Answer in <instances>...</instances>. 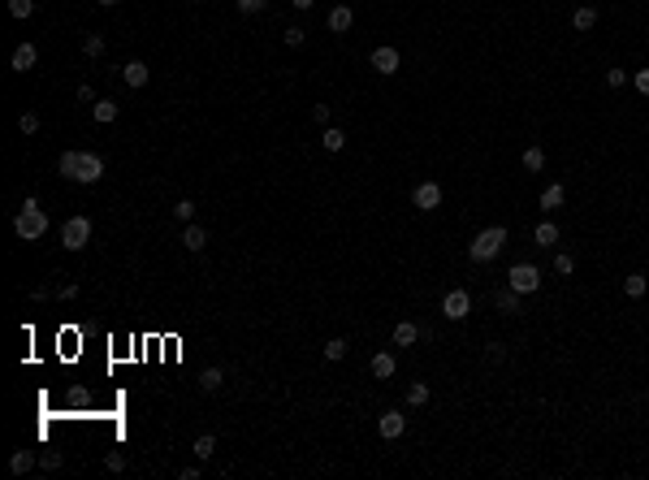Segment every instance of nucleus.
Returning a JSON list of instances; mask_svg holds the SVG:
<instances>
[{
	"instance_id": "a211bd4d",
	"label": "nucleus",
	"mask_w": 649,
	"mask_h": 480,
	"mask_svg": "<svg viewBox=\"0 0 649 480\" xmlns=\"http://www.w3.org/2000/svg\"><path fill=\"white\" fill-rule=\"evenodd\" d=\"M35 463H39V459L31 455V450H13V455H9V472H13V476H26Z\"/></svg>"
},
{
	"instance_id": "6e6552de",
	"label": "nucleus",
	"mask_w": 649,
	"mask_h": 480,
	"mask_svg": "<svg viewBox=\"0 0 649 480\" xmlns=\"http://www.w3.org/2000/svg\"><path fill=\"white\" fill-rule=\"evenodd\" d=\"M377 433L385 437V442H398V437L407 433V416L403 411H385V416L377 420Z\"/></svg>"
},
{
	"instance_id": "dca6fc26",
	"label": "nucleus",
	"mask_w": 649,
	"mask_h": 480,
	"mask_svg": "<svg viewBox=\"0 0 649 480\" xmlns=\"http://www.w3.org/2000/svg\"><path fill=\"white\" fill-rule=\"evenodd\" d=\"M416 342H420V325H411V320L394 325V346H416Z\"/></svg>"
},
{
	"instance_id": "9d476101",
	"label": "nucleus",
	"mask_w": 649,
	"mask_h": 480,
	"mask_svg": "<svg viewBox=\"0 0 649 480\" xmlns=\"http://www.w3.org/2000/svg\"><path fill=\"white\" fill-rule=\"evenodd\" d=\"M35 61H39V48H35V44H18V48H13L9 70H13V74H26V70H35Z\"/></svg>"
},
{
	"instance_id": "5701e85b",
	"label": "nucleus",
	"mask_w": 649,
	"mask_h": 480,
	"mask_svg": "<svg viewBox=\"0 0 649 480\" xmlns=\"http://www.w3.org/2000/svg\"><path fill=\"white\" fill-rule=\"evenodd\" d=\"M221 386H225V372H221V368H204V372H199V390L204 394H212Z\"/></svg>"
},
{
	"instance_id": "f3484780",
	"label": "nucleus",
	"mask_w": 649,
	"mask_h": 480,
	"mask_svg": "<svg viewBox=\"0 0 649 480\" xmlns=\"http://www.w3.org/2000/svg\"><path fill=\"white\" fill-rule=\"evenodd\" d=\"M182 247H186V251H204V247H208V234H204V225L191 221V225L182 229Z\"/></svg>"
},
{
	"instance_id": "c03bdc74",
	"label": "nucleus",
	"mask_w": 649,
	"mask_h": 480,
	"mask_svg": "<svg viewBox=\"0 0 649 480\" xmlns=\"http://www.w3.org/2000/svg\"><path fill=\"white\" fill-rule=\"evenodd\" d=\"M290 5H295V9H312L316 0H290Z\"/></svg>"
},
{
	"instance_id": "20e7f679",
	"label": "nucleus",
	"mask_w": 649,
	"mask_h": 480,
	"mask_svg": "<svg viewBox=\"0 0 649 480\" xmlns=\"http://www.w3.org/2000/svg\"><path fill=\"white\" fill-rule=\"evenodd\" d=\"M506 286H511V290H519V294L541 290V268H537V264H511Z\"/></svg>"
},
{
	"instance_id": "ddd939ff",
	"label": "nucleus",
	"mask_w": 649,
	"mask_h": 480,
	"mask_svg": "<svg viewBox=\"0 0 649 480\" xmlns=\"http://www.w3.org/2000/svg\"><path fill=\"white\" fill-rule=\"evenodd\" d=\"M493 303H498V312H502V316H519V312H524V303H519V290H511V286H502Z\"/></svg>"
},
{
	"instance_id": "1a4fd4ad",
	"label": "nucleus",
	"mask_w": 649,
	"mask_h": 480,
	"mask_svg": "<svg viewBox=\"0 0 649 480\" xmlns=\"http://www.w3.org/2000/svg\"><path fill=\"white\" fill-rule=\"evenodd\" d=\"M411 203H416L420 212L441 208V182H420V186H416V195H411Z\"/></svg>"
},
{
	"instance_id": "4c0bfd02",
	"label": "nucleus",
	"mask_w": 649,
	"mask_h": 480,
	"mask_svg": "<svg viewBox=\"0 0 649 480\" xmlns=\"http://www.w3.org/2000/svg\"><path fill=\"white\" fill-rule=\"evenodd\" d=\"M238 5V13H260V9H269V0H234Z\"/></svg>"
},
{
	"instance_id": "c9c22d12",
	"label": "nucleus",
	"mask_w": 649,
	"mask_h": 480,
	"mask_svg": "<svg viewBox=\"0 0 649 480\" xmlns=\"http://www.w3.org/2000/svg\"><path fill=\"white\" fill-rule=\"evenodd\" d=\"M18 130H22V134H35V130H39V113H22V117H18Z\"/></svg>"
},
{
	"instance_id": "7ed1b4c3",
	"label": "nucleus",
	"mask_w": 649,
	"mask_h": 480,
	"mask_svg": "<svg viewBox=\"0 0 649 480\" xmlns=\"http://www.w3.org/2000/svg\"><path fill=\"white\" fill-rule=\"evenodd\" d=\"M91 234H95L91 216H70V221L61 225V247L65 251H82V247L91 242Z\"/></svg>"
},
{
	"instance_id": "cd10ccee",
	"label": "nucleus",
	"mask_w": 649,
	"mask_h": 480,
	"mask_svg": "<svg viewBox=\"0 0 649 480\" xmlns=\"http://www.w3.org/2000/svg\"><path fill=\"white\" fill-rule=\"evenodd\" d=\"M429 403V386H424V381H411L407 386V407H424Z\"/></svg>"
},
{
	"instance_id": "4be33fe9",
	"label": "nucleus",
	"mask_w": 649,
	"mask_h": 480,
	"mask_svg": "<svg viewBox=\"0 0 649 480\" xmlns=\"http://www.w3.org/2000/svg\"><path fill=\"white\" fill-rule=\"evenodd\" d=\"M532 242H537V247H554V242H559V225H554V221H541V225L532 229Z\"/></svg>"
},
{
	"instance_id": "c756f323",
	"label": "nucleus",
	"mask_w": 649,
	"mask_h": 480,
	"mask_svg": "<svg viewBox=\"0 0 649 480\" xmlns=\"http://www.w3.org/2000/svg\"><path fill=\"white\" fill-rule=\"evenodd\" d=\"M554 273H559V277H572V273H576V255L559 251V255H554Z\"/></svg>"
},
{
	"instance_id": "37998d69",
	"label": "nucleus",
	"mask_w": 649,
	"mask_h": 480,
	"mask_svg": "<svg viewBox=\"0 0 649 480\" xmlns=\"http://www.w3.org/2000/svg\"><path fill=\"white\" fill-rule=\"evenodd\" d=\"M312 117L316 121H329V104H312Z\"/></svg>"
},
{
	"instance_id": "412c9836",
	"label": "nucleus",
	"mask_w": 649,
	"mask_h": 480,
	"mask_svg": "<svg viewBox=\"0 0 649 480\" xmlns=\"http://www.w3.org/2000/svg\"><path fill=\"white\" fill-rule=\"evenodd\" d=\"M563 199H567V190H563L559 182H550V186L541 190V208H546V212H554V208H563Z\"/></svg>"
},
{
	"instance_id": "0eeeda50",
	"label": "nucleus",
	"mask_w": 649,
	"mask_h": 480,
	"mask_svg": "<svg viewBox=\"0 0 649 480\" xmlns=\"http://www.w3.org/2000/svg\"><path fill=\"white\" fill-rule=\"evenodd\" d=\"M104 177V160L95 156V152H82V160H78V173H74V182H82V186H95Z\"/></svg>"
},
{
	"instance_id": "f704fd0d",
	"label": "nucleus",
	"mask_w": 649,
	"mask_h": 480,
	"mask_svg": "<svg viewBox=\"0 0 649 480\" xmlns=\"http://www.w3.org/2000/svg\"><path fill=\"white\" fill-rule=\"evenodd\" d=\"M9 13H13V18H31V13H35V0H9Z\"/></svg>"
},
{
	"instance_id": "a18cd8bd",
	"label": "nucleus",
	"mask_w": 649,
	"mask_h": 480,
	"mask_svg": "<svg viewBox=\"0 0 649 480\" xmlns=\"http://www.w3.org/2000/svg\"><path fill=\"white\" fill-rule=\"evenodd\" d=\"M95 5H100V9H113V5H117V0H95Z\"/></svg>"
},
{
	"instance_id": "423d86ee",
	"label": "nucleus",
	"mask_w": 649,
	"mask_h": 480,
	"mask_svg": "<svg viewBox=\"0 0 649 480\" xmlns=\"http://www.w3.org/2000/svg\"><path fill=\"white\" fill-rule=\"evenodd\" d=\"M467 312H472V294L467 290H450L441 299V316L446 320H467Z\"/></svg>"
},
{
	"instance_id": "39448f33",
	"label": "nucleus",
	"mask_w": 649,
	"mask_h": 480,
	"mask_svg": "<svg viewBox=\"0 0 649 480\" xmlns=\"http://www.w3.org/2000/svg\"><path fill=\"white\" fill-rule=\"evenodd\" d=\"M368 65H372L381 78H390V74H398V65H403V52H398L394 44H381V48H372Z\"/></svg>"
},
{
	"instance_id": "2f4dec72",
	"label": "nucleus",
	"mask_w": 649,
	"mask_h": 480,
	"mask_svg": "<svg viewBox=\"0 0 649 480\" xmlns=\"http://www.w3.org/2000/svg\"><path fill=\"white\" fill-rule=\"evenodd\" d=\"M282 39H286V48H303V39H308V31H303V26H286V31H282Z\"/></svg>"
},
{
	"instance_id": "f257e3e1",
	"label": "nucleus",
	"mask_w": 649,
	"mask_h": 480,
	"mask_svg": "<svg viewBox=\"0 0 649 480\" xmlns=\"http://www.w3.org/2000/svg\"><path fill=\"white\" fill-rule=\"evenodd\" d=\"M13 234H18L22 242H39L48 234V212L39 208L35 199H26L22 208H18V216H13Z\"/></svg>"
},
{
	"instance_id": "473e14b6",
	"label": "nucleus",
	"mask_w": 649,
	"mask_h": 480,
	"mask_svg": "<svg viewBox=\"0 0 649 480\" xmlns=\"http://www.w3.org/2000/svg\"><path fill=\"white\" fill-rule=\"evenodd\" d=\"M82 52L87 57H104V35H87L82 39Z\"/></svg>"
},
{
	"instance_id": "58836bf2",
	"label": "nucleus",
	"mask_w": 649,
	"mask_h": 480,
	"mask_svg": "<svg viewBox=\"0 0 649 480\" xmlns=\"http://www.w3.org/2000/svg\"><path fill=\"white\" fill-rule=\"evenodd\" d=\"M104 468H108V472H126V455H117V450H113V455L104 459Z\"/></svg>"
},
{
	"instance_id": "f8f14e48",
	"label": "nucleus",
	"mask_w": 649,
	"mask_h": 480,
	"mask_svg": "<svg viewBox=\"0 0 649 480\" xmlns=\"http://www.w3.org/2000/svg\"><path fill=\"white\" fill-rule=\"evenodd\" d=\"M147 78H151V70H147L143 61H126V65H121V82H126V87H143Z\"/></svg>"
},
{
	"instance_id": "72a5a7b5",
	"label": "nucleus",
	"mask_w": 649,
	"mask_h": 480,
	"mask_svg": "<svg viewBox=\"0 0 649 480\" xmlns=\"http://www.w3.org/2000/svg\"><path fill=\"white\" fill-rule=\"evenodd\" d=\"M61 463H65V459H61V450H44V455H39V468H44V472H57Z\"/></svg>"
},
{
	"instance_id": "2eb2a0df",
	"label": "nucleus",
	"mask_w": 649,
	"mask_h": 480,
	"mask_svg": "<svg viewBox=\"0 0 649 480\" xmlns=\"http://www.w3.org/2000/svg\"><path fill=\"white\" fill-rule=\"evenodd\" d=\"M572 26H576L580 35H589L593 26H598V9H593V5H576V13H572Z\"/></svg>"
},
{
	"instance_id": "a878e982",
	"label": "nucleus",
	"mask_w": 649,
	"mask_h": 480,
	"mask_svg": "<svg viewBox=\"0 0 649 480\" xmlns=\"http://www.w3.org/2000/svg\"><path fill=\"white\" fill-rule=\"evenodd\" d=\"M212 455H217V437L212 433H199L195 437V459L204 463V459H212Z\"/></svg>"
},
{
	"instance_id": "a19ab883",
	"label": "nucleus",
	"mask_w": 649,
	"mask_h": 480,
	"mask_svg": "<svg viewBox=\"0 0 649 480\" xmlns=\"http://www.w3.org/2000/svg\"><path fill=\"white\" fill-rule=\"evenodd\" d=\"M485 355H489V364H502V359H506V346H502V342H489Z\"/></svg>"
},
{
	"instance_id": "bb28decb",
	"label": "nucleus",
	"mask_w": 649,
	"mask_h": 480,
	"mask_svg": "<svg viewBox=\"0 0 649 480\" xmlns=\"http://www.w3.org/2000/svg\"><path fill=\"white\" fill-rule=\"evenodd\" d=\"M524 169H528V173H541V169H546V147H528V152H524Z\"/></svg>"
},
{
	"instance_id": "6ab92c4d",
	"label": "nucleus",
	"mask_w": 649,
	"mask_h": 480,
	"mask_svg": "<svg viewBox=\"0 0 649 480\" xmlns=\"http://www.w3.org/2000/svg\"><path fill=\"white\" fill-rule=\"evenodd\" d=\"M645 290H649V277H645V273H628V277H624V294H628V299H645Z\"/></svg>"
},
{
	"instance_id": "4468645a",
	"label": "nucleus",
	"mask_w": 649,
	"mask_h": 480,
	"mask_svg": "<svg viewBox=\"0 0 649 480\" xmlns=\"http://www.w3.org/2000/svg\"><path fill=\"white\" fill-rule=\"evenodd\" d=\"M368 368H372V377H377V381H390L398 364H394V355H390V351H377V355H372V364H368Z\"/></svg>"
},
{
	"instance_id": "e433bc0d",
	"label": "nucleus",
	"mask_w": 649,
	"mask_h": 480,
	"mask_svg": "<svg viewBox=\"0 0 649 480\" xmlns=\"http://www.w3.org/2000/svg\"><path fill=\"white\" fill-rule=\"evenodd\" d=\"M624 82H628V70H606V87L611 91H619Z\"/></svg>"
},
{
	"instance_id": "aec40b11",
	"label": "nucleus",
	"mask_w": 649,
	"mask_h": 480,
	"mask_svg": "<svg viewBox=\"0 0 649 480\" xmlns=\"http://www.w3.org/2000/svg\"><path fill=\"white\" fill-rule=\"evenodd\" d=\"M91 113H95V121H100V126H113L121 108H117L113 100H95V104H91Z\"/></svg>"
},
{
	"instance_id": "393cba45",
	"label": "nucleus",
	"mask_w": 649,
	"mask_h": 480,
	"mask_svg": "<svg viewBox=\"0 0 649 480\" xmlns=\"http://www.w3.org/2000/svg\"><path fill=\"white\" fill-rule=\"evenodd\" d=\"M78 160H82V152H61V160H57V173L74 182V173H78Z\"/></svg>"
},
{
	"instance_id": "9b49d317",
	"label": "nucleus",
	"mask_w": 649,
	"mask_h": 480,
	"mask_svg": "<svg viewBox=\"0 0 649 480\" xmlns=\"http://www.w3.org/2000/svg\"><path fill=\"white\" fill-rule=\"evenodd\" d=\"M325 22H329V31H334V35H347L351 26H355V13H351L347 5H334V9H329V18H325Z\"/></svg>"
},
{
	"instance_id": "79ce46f5",
	"label": "nucleus",
	"mask_w": 649,
	"mask_h": 480,
	"mask_svg": "<svg viewBox=\"0 0 649 480\" xmlns=\"http://www.w3.org/2000/svg\"><path fill=\"white\" fill-rule=\"evenodd\" d=\"M78 100H82V104H95V91L87 87V82H82V87H78Z\"/></svg>"
},
{
	"instance_id": "ea45409f",
	"label": "nucleus",
	"mask_w": 649,
	"mask_h": 480,
	"mask_svg": "<svg viewBox=\"0 0 649 480\" xmlns=\"http://www.w3.org/2000/svg\"><path fill=\"white\" fill-rule=\"evenodd\" d=\"M632 87H637L641 95H649V70H637V74H632Z\"/></svg>"
},
{
	"instance_id": "c85d7f7f",
	"label": "nucleus",
	"mask_w": 649,
	"mask_h": 480,
	"mask_svg": "<svg viewBox=\"0 0 649 480\" xmlns=\"http://www.w3.org/2000/svg\"><path fill=\"white\" fill-rule=\"evenodd\" d=\"M325 359H329V364L347 359V338H329V342H325Z\"/></svg>"
},
{
	"instance_id": "7c9ffc66",
	"label": "nucleus",
	"mask_w": 649,
	"mask_h": 480,
	"mask_svg": "<svg viewBox=\"0 0 649 480\" xmlns=\"http://www.w3.org/2000/svg\"><path fill=\"white\" fill-rule=\"evenodd\" d=\"M173 216L191 225V221H195V199H177V203H173Z\"/></svg>"
},
{
	"instance_id": "f03ea898",
	"label": "nucleus",
	"mask_w": 649,
	"mask_h": 480,
	"mask_svg": "<svg viewBox=\"0 0 649 480\" xmlns=\"http://www.w3.org/2000/svg\"><path fill=\"white\" fill-rule=\"evenodd\" d=\"M506 229L502 225H489V229H480V234L467 242V260H472V264H489V260H498V251L506 247Z\"/></svg>"
},
{
	"instance_id": "b1692460",
	"label": "nucleus",
	"mask_w": 649,
	"mask_h": 480,
	"mask_svg": "<svg viewBox=\"0 0 649 480\" xmlns=\"http://www.w3.org/2000/svg\"><path fill=\"white\" fill-rule=\"evenodd\" d=\"M321 147H325V152H342V147H347V134H342L338 126H329V130L321 134Z\"/></svg>"
}]
</instances>
